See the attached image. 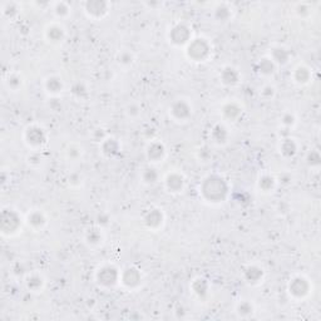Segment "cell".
Instances as JSON below:
<instances>
[{
  "instance_id": "obj_1",
  "label": "cell",
  "mask_w": 321,
  "mask_h": 321,
  "mask_svg": "<svg viewBox=\"0 0 321 321\" xmlns=\"http://www.w3.org/2000/svg\"><path fill=\"white\" fill-rule=\"evenodd\" d=\"M230 187L224 177L220 174H209L199 184V194L206 202L211 204H220L226 201Z\"/></svg>"
},
{
  "instance_id": "obj_2",
  "label": "cell",
  "mask_w": 321,
  "mask_h": 321,
  "mask_svg": "<svg viewBox=\"0 0 321 321\" xmlns=\"http://www.w3.org/2000/svg\"><path fill=\"white\" fill-rule=\"evenodd\" d=\"M186 55L191 62L204 63L211 58L212 44L206 38H194L187 44Z\"/></svg>"
},
{
  "instance_id": "obj_3",
  "label": "cell",
  "mask_w": 321,
  "mask_h": 321,
  "mask_svg": "<svg viewBox=\"0 0 321 321\" xmlns=\"http://www.w3.org/2000/svg\"><path fill=\"white\" fill-rule=\"evenodd\" d=\"M287 291L292 299L304 300L312 291V285L307 277L302 276V275H295L294 277L290 279Z\"/></svg>"
},
{
  "instance_id": "obj_4",
  "label": "cell",
  "mask_w": 321,
  "mask_h": 321,
  "mask_svg": "<svg viewBox=\"0 0 321 321\" xmlns=\"http://www.w3.org/2000/svg\"><path fill=\"white\" fill-rule=\"evenodd\" d=\"M121 271L113 265H103L95 272V281L102 287H115L116 285L120 284Z\"/></svg>"
},
{
  "instance_id": "obj_5",
  "label": "cell",
  "mask_w": 321,
  "mask_h": 321,
  "mask_svg": "<svg viewBox=\"0 0 321 321\" xmlns=\"http://www.w3.org/2000/svg\"><path fill=\"white\" fill-rule=\"evenodd\" d=\"M48 136L44 128L38 125L28 126L24 131V142L30 150L38 151L48 142Z\"/></svg>"
},
{
  "instance_id": "obj_6",
  "label": "cell",
  "mask_w": 321,
  "mask_h": 321,
  "mask_svg": "<svg viewBox=\"0 0 321 321\" xmlns=\"http://www.w3.org/2000/svg\"><path fill=\"white\" fill-rule=\"evenodd\" d=\"M169 117L174 121V122L183 123L188 122L189 118L192 117L193 113V107H192L191 102L184 98H178V99L173 100L172 104L168 108Z\"/></svg>"
},
{
  "instance_id": "obj_7",
  "label": "cell",
  "mask_w": 321,
  "mask_h": 321,
  "mask_svg": "<svg viewBox=\"0 0 321 321\" xmlns=\"http://www.w3.org/2000/svg\"><path fill=\"white\" fill-rule=\"evenodd\" d=\"M168 40L174 47H184L192 40V30L184 23H177L169 29Z\"/></svg>"
},
{
  "instance_id": "obj_8",
  "label": "cell",
  "mask_w": 321,
  "mask_h": 321,
  "mask_svg": "<svg viewBox=\"0 0 321 321\" xmlns=\"http://www.w3.org/2000/svg\"><path fill=\"white\" fill-rule=\"evenodd\" d=\"M83 9L89 19L102 20L110 14L111 4L104 0H88L83 4Z\"/></svg>"
},
{
  "instance_id": "obj_9",
  "label": "cell",
  "mask_w": 321,
  "mask_h": 321,
  "mask_svg": "<svg viewBox=\"0 0 321 321\" xmlns=\"http://www.w3.org/2000/svg\"><path fill=\"white\" fill-rule=\"evenodd\" d=\"M22 227V217L15 209H3L2 213V232L3 235L17 234L18 230Z\"/></svg>"
},
{
  "instance_id": "obj_10",
  "label": "cell",
  "mask_w": 321,
  "mask_h": 321,
  "mask_svg": "<svg viewBox=\"0 0 321 321\" xmlns=\"http://www.w3.org/2000/svg\"><path fill=\"white\" fill-rule=\"evenodd\" d=\"M142 272L135 266H128L121 271L120 284H122V286L130 291L137 290L142 285Z\"/></svg>"
},
{
  "instance_id": "obj_11",
  "label": "cell",
  "mask_w": 321,
  "mask_h": 321,
  "mask_svg": "<svg viewBox=\"0 0 321 321\" xmlns=\"http://www.w3.org/2000/svg\"><path fill=\"white\" fill-rule=\"evenodd\" d=\"M166 156L167 150L163 142H161L158 140L150 141L147 148H146V157H147L150 163H160V162H163Z\"/></svg>"
},
{
  "instance_id": "obj_12",
  "label": "cell",
  "mask_w": 321,
  "mask_h": 321,
  "mask_svg": "<svg viewBox=\"0 0 321 321\" xmlns=\"http://www.w3.org/2000/svg\"><path fill=\"white\" fill-rule=\"evenodd\" d=\"M184 184H186L184 176L177 171L169 172L164 178V187L169 193H181L184 188Z\"/></svg>"
},
{
  "instance_id": "obj_13",
  "label": "cell",
  "mask_w": 321,
  "mask_h": 321,
  "mask_svg": "<svg viewBox=\"0 0 321 321\" xmlns=\"http://www.w3.org/2000/svg\"><path fill=\"white\" fill-rule=\"evenodd\" d=\"M143 224L151 231H158L164 224V213L161 208H151L143 216Z\"/></svg>"
},
{
  "instance_id": "obj_14",
  "label": "cell",
  "mask_w": 321,
  "mask_h": 321,
  "mask_svg": "<svg viewBox=\"0 0 321 321\" xmlns=\"http://www.w3.org/2000/svg\"><path fill=\"white\" fill-rule=\"evenodd\" d=\"M25 222H27V225L33 230V231L39 232L47 226L48 220L43 211H40V209H32V211L28 212Z\"/></svg>"
},
{
  "instance_id": "obj_15",
  "label": "cell",
  "mask_w": 321,
  "mask_h": 321,
  "mask_svg": "<svg viewBox=\"0 0 321 321\" xmlns=\"http://www.w3.org/2000/svg\"><path fill=\"white\" fill-rule=\"evenodd\" d=\"M44 37L50 44H60L65 38V29L59 23H52L44 30Z\"/></svg>"
},
{
  "instance_id": "obj_16",
  "label": "cell",
  "mask_w": 321,
  "mask_h": 321,
  "mask_svg": "<svg viewBox=\"0 0 321 321\" xmlns=\"http://www.w3.org/2000/svg\"><path fill=\"white\" fill-rule=\"evenodd\" d=\"M99 146L100 152H102V155L107 158L116 157L121 151L120 142L113 137H107L103 142L99 143Z\"/></svg>"
},
{
  "instance_id": "obj_17",
  "label": "cell",
  "mask_w": 321,
  "mask_h": 321,
  "mask_svg": "<svg viewBox=\"0 0 321 321\" xmlns=\"http://www.w3.org/2000/svg\"><path fill=\"white\" fill-rule=\"evenodd\" d=\"M292 79L297 85H306L309 84L310 80L312 79V72L309 67L304 64L297 65L292 72Z\"/></svg>"
},
{
  "instance_id": "obj_18",
  "label": "cell",
  "mask_w": 321,
  "mask_h": 321,
  "mask_svg": "<svg viewBox=\"0 0 321 321\" xmlns=\"http://www.w3.org/2000/svg\"><path fill=\"white\" fill-rule=\"evenodd\" d=\"M222 116H224L226 120L231 121V122H236L242 115V107L235 100H231V102H227L222 105L221 108Z\"/></svg>"
},
{
  "instance_id": "obj_19",
  "label": "cell",
  "mask_w": 321,
  "mask_h": 321,
  "mask_svg": "<svg viewBox=\"0 0 321 321\" xmlns=\"http://www.w3.org/2000/svg\"><path fill=\"white\" fill-rule=\"evenodd\" d=\"M220 79L225 85L232 87V85L239 84V82L241 80V74H240V72L236 68L225 67L220 73Z\"/></svg>"
},
{
  "instance_id": "obj_20",
  "label": "cell",
  "mask_w": 321,
  "mask_h": 321,
  "mask_svg": "<svg viewBox=\"0 0 321 321\" xmlns=\"http://www.w3.org/2000/svg\"><path fill=\"white\" fill-rule=\"evenodd\" d=\"M297 152H299V143L296 142L295 138L286 137L281 141V143H280V153L285 158L295 157Z\"/></svg>"
},
{
  "instance_id": "obj_21",
  "label": "cell",
  "mask_w": 321,
  "mask_h": 321,
  "mask_svg": "<svg viewBox=\"0 0 321 321\" xmlns=\"http://www.w3.org/2000/svg\"><path fill=\"white\" fill-rule=\"evenodd\" d=\"M44 89L49 95H58L64 89V83L57 75H49L44 80Z\"/></svg>"
},
{
  "instance_id": "obj_22",
  "label": "cell",
  "mask_w": 321,
  "mask_h": 321,
  "mask_svg": "<svg viewBox=\"0 0 321 321\" xmlns=\"http://www.w3.org/2000/svg\"><path fill=\"white\" fill-rule=\"evenodd\" d=\"M264 270L261 269L260 266L257 265H250L244 272V277L246 280L247 284H251V285H256L261 282V280L264 279Z\"/></svg>"
},
{
  "instance_id": "obj_23",
  "label": "cell",
  "mask_w": 321,
  "mask_h": 321,
  "mask_svg": "<svg viewBox=\"0 0 321 321\" xmlns=\"http://www.w3.org/2000/svg\"><path fill=\"white\" fill-rule=\"evenodd\" d=\"M211 137H212V141H213V143H216V145L219 146L225 145L230 137L229 130H227L224 125L219 123V125H216L213 128H212Z\"/></svg>"
},
{
  "instance_id": "obj_24",
  "label": "cell",
  "mask_w": 321,
  "mask_h": 321,
  "mask_svg": "<svg viewBox=\"0 0 321 321\" xmlns=\"http://www.w3.org/2000/svg\"><path fill=\"white\" fill-rule=\"evenodd\" d=\"M103 240H104V236H103L102 230L98 229V227H92L87 231L85 234V242L89 245L90 247H98L103 244Z\"/></svg>"
},
{
  "instance_id": "obj_25",
  "label": "cell",
  "mask_w": 321,
  "mask_h": 321,
  "mask_svg": "<svg viewBox=\"0 0 321 321\" xmlns=\"http://www.w3.org/2000/svg\"><path fill=\"white\" fill-rule=\"evenodd\" d=\"M25 285H27L28 290H30L32 292H40L43 289H44V285H45V280L43 279L42 275L34 274L29 275L25 280Z\"/></svg>"
},
{
  "instance_id": "obj_26",
  "label": "cell",
  "mask_w": 321,
  "mask_h": 321,
  "mask_svg": "<svg viewBox=\"0 0 321 321\" xmlns=\"http://www.w3.org/2000/svg\"><path fill=\"white\" fill-rule=\"evenodd\" d=\"M270 58H271V60L276 65H285L289 63L290 54L285 48L277 47L272 49L271 54H270Z\"/></svg>"
},
{
  "instance_id": "obj_27",
  "label": "cell",
  "mask_w": 321,
  "mask_h": 321,
  "mask_svg": "<svg viewBox=\"0 0 321 321\" xmlns=\"http://www.w3.org/2000/svg\"><path fill=\"white\" fill-rule=\"evenodd\" d=\"M276 178H275L274 176H271V174H264V176L260 177L259 182H257L259 188L261 189L262 192H265V193H270V192L274 191V189L276 188Z\"/></svg>"
},
{
  "instance_id": "obj_28",
  "label": "cell",
  "mask_w": 321,
  "mask_h": 321,
  "mask_svg": "<svg viewBox=\"0 0 321 321\" xmlns=\"http://www.w3.org/2000/svg\"><path fill=\"white\" fill-rule=\"evenodd\" d=\"M83 155H84V150L78 143H70L67 147V150H65V157L70 162H78L82 160Z\"/></svg>"
},
{
  "instance_id": "obj_29",
  "label": "cell",
  "mask_w": 321,
  "mask_h": 321,
  "mask_svg": "<svg viewBox=\"0 0 321 321\" xmlns=\"http://www.w3.org/2000/svg\"><path fill=\"white\" fill-rule=\"evenodd\" d=\"M215 18H216L217 22H229L230 18L232 17V9L229 4L226 3H222V4H219L216 8H215V13H213Z\"/></svg>"
},
{
  "instance_id": "obj_30",
  "label": "cell",
  "mask_w": 321,
  "mask_h": 321,
  "mask_svg": "<svg viewBox=\"0 0 321 321\" xmlns=\"http://www.w3.org/2000/svg\"><path fill=\"white\" fill-rule=\"evenodd\" d=\"M312 5L310 3H297L294 7V12L300 19H307L312 15Z\"/></svg>"
},
{
  "instance_id": "obj_31",
  "label": "cell",
  "mask_w": 321,
  "mask_h": 321,
  "mask_svg": "<svg viewBox=\"0 0 321 321\" xmlns=\"http://www.w3.org/2000/svg\"><path fill=\"white\" fill-rule=\"evenodd\" d=\"M192 290H193L194 294L201 299V297L206 296L207 292H208V284L204 279L202 277H197V279L193 280L192 282Z\"/></svg>"
},
{
  "instance_id": "obj_32",
  "label": "cell",
  "mask_w": 321,
  "mask_h": 321,
  "mask_svg": "<svg viewBox=\"0 0 321 321\" xmlns=\"http://www.w3.org/2000/svg\"><path fill=\"white\" fill-rule=\"evenodd\" d=\"M142 182L145 184H155L157 183L158 179H160V173L157 172V169L153 168V167H147V168L143 169L142 172Z\"/></svg>"
},
{
  "instance_id": "obj_33",
  "label": "cell",
  "mask_w": 321,
  "mask_h": 321,
  "mask_svg": "<svg viewBox=\"0 0 321 321\" xmlns=\"http://www.w3.org/2000/svg\"><path fill=\"white\" fill-rule=\"evenodd\" d=\"M275 68H276V64L271 60L270 57H265L262 59H260L259 62V72L260 74L262 75H271L274 74Z\"/></svg>"
},
{
  "instance_id": "obj_34",
  "label": "cell",
  "mask_w": 321,
  "mask_h": 321,
  "mask_svg": "<svg viewBox=\"0 0 321 321\" xmlns=\"http://www.w3.org/2000/svg\"><path fill=\"white\" fill-rule=\"evenodd\" d=\"M23 83H24V80H23L22 75L17 74V73H12V74L8 75V78L5 79V84H7L8 88H9L10 90H13V92H18V90L23 87Z\"/></svg>"
},
{
  "instance_id": "obj_35",
  "label": "cell",
  "mask_w": 321,
  "mask_h": 321,
  "mask_svg": "<svg viewBox=\"0 0 321 321\" xmlns=\"http://www.w3.org/2000/svg\"><path fill=\"white\" fill-rule=\"evenodd\" d=\"M53 12H54L55 17L59 18V19H64V18L69 17L70 14V7L68 3L64 2H58L54 3V7H53Z\"/></svg>"
},
{
  "instance_id": "obj_36",
  "label": "cell",
  "mask_w": 321,
  "mask_h": 321,
  "mask_svg": "<svg viewBox=\"0 0 321 321\" xmlns=\"http://www.w3.org/2000/svg\"><path fill=\"white\" fill-rule=\"evenodd\" d=\"M117 63L122 67H130L135 63V55L131 50H121L117 54Z\"/></svg>"
},
{
  "instance_id": "obj_37",
  "label": "cell",
  "mask_w": 321,
  "mask_h": 321,
  "mask_svg": "<svg viewBox=\"0 0 321 321\" xmlns=\"http://www.w3.org/2000/svg\"><path fill=\"white\" fill-rule=\"evenodd\" d=\"M236 311L237 314L242 317L250 316V315H252V312H254V305H252L250 301L244 300V301H241L239 305H237Z\"/></svg>"
},
{
  "instance_id": "obj_38",
  "label": "cell",
  "mask_w": 321,
  "mask_h": 321,
  "mask_svg": "<svg viewBox=\"0 0 321 321\" xmlns=\"http://www.w3.org/2000/svg\"><path fill=\"white\" fill-rule=\"evenodd\" d=\"M296 122H297V120H296V117H295L294 113L286 112L282 115L281 125L284 126L285 128H292L295 125H296Z\"/></svg>"
},
{
  "instance_id": "obj_39",
  "label": "cell",
  "mask_w": 321,
  "mask_h": 321,
  "mask_svg": "<svg viewBox=\"0 0 321 321\" xmlns=\"http://www.w3.org/2000/svg\"><path fill=\"white\" fill-rule=\"evenodd\" d=\"M141 112H142V111H141L140 105H138L137 103H131V104H128V107L126 108V113H127V116L130 118L140 117Z\"/></svg>"
},
{
  "instance_id": "obj_40",
  "label": "cell",
  "mask_w": 321,
  "mask_h": 321,
  "mask_svg": "<svg viewBox=\"0 0 321 321\" xmlns=\"http://www.w3.org/2000/svg\"><path fill=\"white\" fill-rule=\"evenodd\" d=\"M260 94H261L264 98H266V99H272V98L275 97V94H276V89H275L274 85L266 84L262 87Z\"/></svg>"
},
{
  "instance_id": "obj_41",
  "label": "cell",
  "mask_w": 321,
  "mask_h": 321,
  "mask_svg": "<svg viewBox=\"0 0 321 321\" xmlns=\"http://www.w3.org/2000/svg\"><path fill=\"white\" fill-rule=\"evenodd\" d=\"M320 153L317 152L316 150L311 151L307 156V163H309L310 167H319L320 166Z\"/></svg>"
},
{
  "instance_id": "obj_42",
  "label": "cell",
  "mask_w": 321,
  "mask_h": 321,
  "mask_svg": "<svg viewBox=\"0 0 321 321\" xmlns=\"http://www.w3.org/2000/svg\"><path fill=\"white\" fill-rule=\"evenodd\" d=\"M28 162H29L30 166L33 167H38L42 164V157H40L39 153H37L34 151L33 153H30L29 156H28Z\"/></svg>"
},
{
  "instance_id": "obj_43",
  "label": "cell",
  "mask_w": 321,
  "mask_h": 321,
  "mask_svg": "<svg viewBox=\"0 0 321 321\" xmlns=\"http://www.w3.org/2000/svg\"><path fill=\"white\" fill-rule=\"evenodd\" d=\"M68 182H69V184L72 187H79L83 181L82 177H80L79 174H72V176H69V178H68Z\"/></svg>"
}]
</instances>
